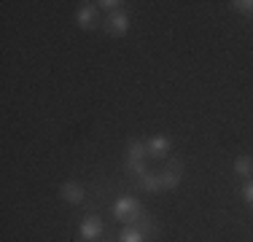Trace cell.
<instances>
[{
    "label": "cell",
    "instance_id": "5b68a950",
    "mask_svg": "<svg viewBox=\"0 0 253 242\" xmlns=\"http://www.w3.org/2000/svg\"><path fill=\"white\" fill-rule=\"evenodd\" d=\"M92 22H94V8L92 5H86V8L78 11V24H81V27H92Z\"/></svg>",
    "mask_w": 253,
    "mask_h": 242
},
{
    "label": "cell",
    "instance_id": "3957f363",
    "mask_svg": "<svg viewBox=\"0 0 253 242\" xmlns=\"http://www.w3.org/2000/svg\"><path fill=\"white\" fill-rule=\"evenodd\" d=\"M126 27H129V19H126L124 14H116V16L111 19V33H113V35H124Z\"/></svg>",
    "mask_w": 253,
    "mask_h": 242
},
{
    "label": "cell",
    "instance_id": "52a82bcc",
    "mask_svg": "<svg viewBox=\"0 0 253 242\" xmlns=\"http://www.w3.org/2000/svg\"><path fill=\"white\" fill-rule=\"evenodd\" d=\"M143 154H146V145H143V143H132L129 161H143Z\"/></svg>",
    "mask_w": 253,
    "mask_h": 242
},
{
    "label": "cell",
    "instance_id": "9c48e42d",
    "mask_svg": "<svg viewBox=\"0 0 253 242\" xmlns=\"http://www.w3.org/2000/svg\"><path fill=\"white\" fill-rule=\"evenodd\" d=\"M122 242H146V240H143V234L137 232V229H126L122 234Z\"/></svg>",
    "mask_w": 253,
    "mask_h": 242
},
{
    "label": "cell",
    "instance_id": "7a4b0ae2",
    "mask_svg": "<svg viewBox=\"0 0 253 242\" xmlns=\"http://www.w3.org/2000/svg\"><path fill=\"white\" fill-rule=\"evenodd\" d=\"M100 232H102V223L97 221V218H89V221L81 226V237L84 240H94Z\"/></svg>",
    "mask_w": 253,
    "mask_h": 242
},
{
    "label": "cell",
    "instance_id": "7c38bea8",
    "mask_svg": "<svg viewBox=\"0 0 253 242\" xmlns=\"http://www.w3.org/2000/svg\"><path fill=\"white\" fill-rule=\"evenodd\" d=\"M245 199H248V204H253V180H248V183H245Z\"/></svg>",
    "mask_w": 253,
    "mask_h": 242
},
{
    "label": "cell",
    "instance_id": "6da1fadb",
    "mask_svg": "<svg viewBox=\"0 0 253 242\" xmlns=\"http://www.w3.org/2000/svg\"><path fill=\"white\" fill-rule=\"evenodd\" d=\"M116 215L124 218V221H132V218L137 215V202H135L132 197L119 199V202H116Z\"/></svg>",
    "mask_w": 253,
    "mask_h": 242
},
{
    "label": "cell",
    "instance_id": "ba28073f",
    "mask_svg": "<svg viewBox=\"0 0 253 242\" xmlns=\"http://www.w3.org/2000/svg\"><path fill=\"white\" fill-rule=\"evenodd\" d=\"M234 172H237V175H251V172H253V161H251V159H237Z\"/></svg>",
    "mask_w": 253,
    "mask_h": 242
},
{
    "label": "cell",
    "instance_id": "8fae6325",
    "mask_svg": "<svg viewBox=\"0 0 253 242\" xmlns=\"http://www.w3.org/2000/svg\"><path fill=\"white\" fill-rule=\"evenodd\" d=\"M234 8L245 11V14H253V3H251V0H237V3H234Z\"/></svg>",
    "mask_w": 253,
    "mask_h": 242
},
{
    "label": "cell",
    "instance_id": "30bf717a",
    "mask_svg": "<svg viewBox=\"0 0 253 242\" xmlns=\"http://www.w3.org/2000/svg\"><path fill=\"white\" fill-rule=\"evenodd\" d=\"M167 148H170V140H165V137H156V140H151V151H154V154L167 151Z\"/></svg>",
    "mask_w": 253,
    "mask_h": 242
},
{
    "label": "cell",
    "instance_id": "4fadbf2b",
    "mask_svg": "<svg viewBox=\"0 0 253 242\" xmlns=\"http://www.w3.org/2000/svg\"><path fill=\"white\" fill-rule=\"evenodd\" d=\"M100 5H102V8H116V5H119V3H116V0H102V3H100Z\"/></svg>",
    "mask_w": 253,
    "mask_h": 242
},
{
    "label": "cell",
    "instance_id": "277c9868",
    "mask_svg": "<svg viewBox=\"0 0 253 242\" xmlns=\"http://www.w3.org/2000/svg\"><path fill=\"white\" fill-rule=\"evenodd\" d=\"M62 197L68 199V202H73V204H78V202H81V197H84V191L78 189L76 183H65V189H62Z\"/></svg>",
    "mask_w": 253,
    "mask_h": 242
},
{
    "label": "cell",
    "instance_id": "8992f818",
    "mask_svg": "<svg viewBox=\"0 0 253 242\" xmlns=\"http://www.w3.org/2000/svg\"><path fill=\"white\" fill-rule=\"evenodd\" d=\"M140 186L143 189H148V191H156V189H162V178H154V175H140Z\"/></svg>",
    "mask_w": 253,
    "mask_h": 242
}]
</instances>
